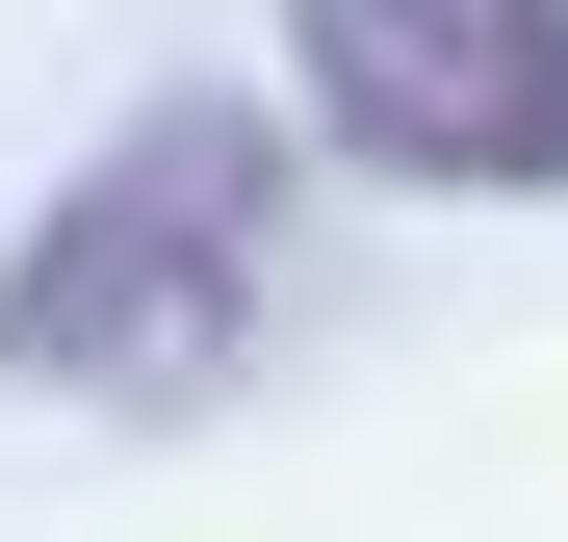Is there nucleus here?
Returning <instances> with one entry per match:
<instances>
[{
  "label": "nucleus",
  "instance_id": "1",
  "mask_svg": "<svg viewBox=\"0 0 568 542\" xmlns=\"http://www.w3.org/2000/svg\"><path fill=\"white\" fill-rule=\"evenodd\" d=\"M258 285H284V130L258 104H130L52 181V233L0 258V388L181 413V388L258 361Z\"/></svg>",
  "mask_w": 568,
  "mask_h": 542
},
{
  "label": "nucleus",
  "instance_id": "2",
  "mask_svg": "<svg viewBox=\"0 0 568 542\" xmlns=\"http://www.w3.org/2000/svg\"><path fill=\"white\" fill-rule=\"evenodd\" d=\"M284 78L362 181L568 207V0H284Z\"/></svg>",
  "mask_w": 568,
  "mask_h": 542
}]
</instances>
